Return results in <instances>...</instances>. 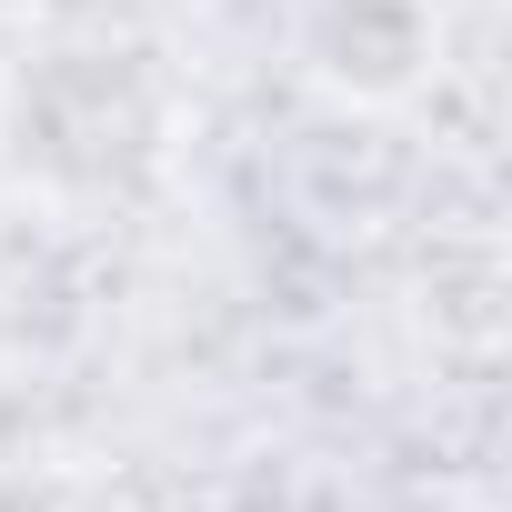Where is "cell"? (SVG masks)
<instances>
[{
    "mask_svg": "<svg viewBox=\"0 0 512 512\" xmlns=\"http://www.w3.org/2000/svg\"><path fill=\"white\" fill-rule=\"evenodd\" d=\"M161 81L141 51L111 41H61L41 61L11 71L0 91V151H11L21 181L61 191V201H121L161 171Z\"/></svg>",
    "mask_w": 512,
    "mask_h": 512,
    "instance_id": "obj_1",
    "label": "cell"
},
{
    "mask_svg": "<svg viewBox=\"0 0 512 512\" xmlns=\"http://www.w3.org/2000/svg\"><path fill=\"white\" fill-rule=\"evenodd\" d=\"M302 61L322 91L382 111L402 91H422L432 71V11L422 0H312L302 11Z\"/></svg>",
    "mask_w": 512,
    "mask_h": 512,
    "instance_id": "obj_2",
    "label": "cell"
}]
</instances>
